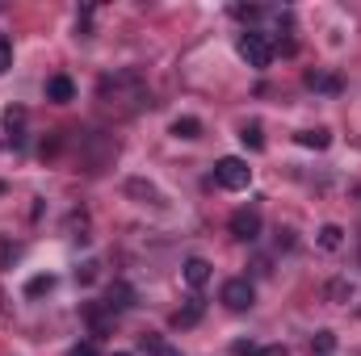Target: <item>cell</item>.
<instances>
[{"instance_id":"obj_1","label":"cell","mask_w":361,"mask_h":356,"mask_svg":"<svg viewBox=\"0 0 361 356\" xmlns=\"http://www.w3.org/2000/svg\"><path fill=\"white\" fill-rule=\"evenodd\" d=\"M214 180H219L223 189L240 193V189H248V184H252V168H248V160L227 155V160H219V164H214Z\"/></svg>"},{"instance_id":"obj_2","label":"cell","mask_w":361,"mask_h":356,"mask_svg":"<svg viewBox=\"0 0 361 356\" xmlns=\"http://www.w3.org/2000/svg\"><path fill=\"white\" fill-rule=\"evenodd\" d=\"M240 55H244V63L248 68H269L273 63V42L261 34V30H248V34H240Z\"/></svg>"},{"instance_id":"obj_3","label":"cell","mask_w":361,"mask_h":356,"mask_svg":"<svg viewBox=\"0 0 361 356\" xmlns=\"http://www.w3.org/2000/svg\"><path fill=\"white\" fill-rule=\"evenodd\" d=\"M219 298H223V306H227V310H248V306L257 302V289H252V281H248V276H231V281L223 285V293H219Z\"/></svg>"},{"instance_id":"obj_4","label":"cell","mask_w":361,"mask_h":356,"mask_svg":"<svg viewBox=\"0 0 361 356\" xmlns=\"http://www.w3.org/2000/svg\"><path fill=\"white\" fill-rule=\"evenodd\" d=\"M227 227H231V235H235V239L252 243V239L261 235V210H257V205H244V210H235V214H231V222H227Z\"/></svg>"},{"instance_id":"obj_5","label":"cell","mask_w":361,"mask_h":356,"mask_svg":"<svg viewBox=\"0 0 361 356\" xmlns=\"http://www.w3.org/2000/svg\"><path fill=\"white\" fill-rule=\"evenodd\" d=\"M130 306H135V289H130L126 281H114L109 293H105V310L118 314V310H130Z\"/></svg>"},{"instance_id":"obj_6","label":"cell","mask_w":361,"mask_h":356,"mask_svg":"<svg viewBox=\"0 0 361 356\" xmlns=\"http://www.w3.org/2000/svg\"><path fill=\"white\" fill-rule=\"evenodd\" d=\"M47 101H55V105L76 101V84H72V76H51V80H47Z\"/></svg>"},{"instance_id":"obj_7","label":"cell","mask_w":361,"mask_h":356,"mask_svg":"<svg viewBox=\"0 0 361 356\" xmlns=\"http://www.w3.org/2000/svg\"><path fill=\"white\" fill-rule=\"evenodd\" d=\"M185 281H189L193 289H202V285L210 281V260H202V256H189V260H185Z\"/></svg>"},{"instance_id":"obj_8","label":"cell","mask_w":361,"mask_h":356,"mask_svg":"<svg viewBox=\"0 0 361 356\" xmlns=\"http://www.w3.org/2000/svg\"><path fill=\"white\" fill-rule=\"evenodd\" d=\"M332 143L328 130H298V147H311V151H324Z\"/></svg>"},{"instance_id":"obj_9","label":"cell","mask_w":361,"mask_h":356,"mask_svg":"<svg viewBox=\"0 0 361 356\" xmlns=\"http://www.w3.org/2000/svg\"><path fill=\"white\" fill-rule=\"evenodd\" d=\"M307 89L315 92H341V80L328 76V72H307Z\"/></svg>"},{"instance_id":"obj_10","label":"cell","mask_w":361,"mask_h":356,"mask_svg":"<svg viewBox=\"0 0 361 356\" xmlns=\"http://www.w3.org/2000/svg\"><path fill=\"white\" fill-rule=\"evenodd\" d=\"M197 319H202V302L193 298V302H189L185 310H177V314H173V327H193Z\"/></svg>"},{"instance_id":"obj_11","label":"cell","mask_w":361,"mask_h":356,"mask_svg":"<svg viewBox=\"0 0 361 356\" xmlns=\"http://www.w3.org/2000/svg\"><path fill=\"white\" fill-rule=\"evenodd\" d=\"M202 134V122L197 117H177L173 122V139H197Z\"/></svg>"},{"instance_id":"obj_12","label":"cell","mask_w":361,"mask_h":356,"mask_svg":"<svg viewBox=\"0 0 361 356\" xmlns=\"http://www.w3.org/2000/svg\"><path fill=\"white\" fill-rule=\"evenodd\" d=\"M240 139H244V147H252V151H265V134H261V122H248V126L240 130Z\"/></svg>"},{"instance_id":"obj_13","label":"cell","mask_w":361,"mask_h":356,"mask_svg":"<svg viewBox=\"0 0 361 356\" xmlns=\"http://www.w3.org/2000/svg\"><path fill=\"white\" fill-rule=\"evenodd\" d=\"M21 126H25V109H4V130L13 134V139H21Z\"/></svg>"},{"instance_id":"obj_14","label":"cell","mask_w":361,"mask_h":356,"mask_svg":"<svg viewBox=\"0 0 361 356\" xmlns=\"http://www.w3.org/2000/svg\"><path fill=\"white\" fill-rule=\"evenodd\" d=\"M341 243H345V231H341V227H332V222H328V227H324V231H319V248H328V252H336V248H341Z\"/></svg>"},{"instance_id":"obj_15","label":"cell","mask_w":361,"mask_h":356,"mask_svg":"<svg viewBox=\"0 0 361 356\" xmlns=\"http://www.w3.org/2000/svg\"><path fill=\"white\" fill-rule=\"evenodd\" d=\"M51 289H55V276H30V281H25V293H30V298H42V293H51Z\"/></svg>"},{"instance_id":"obj_16","label":"cell","mask_w":361,"mask_h":356,"mask_svg":"<svg viewBox=\"0 0 361 356\" xmlns=\"http://www.w3.org/2000/svg\"><path fill=\"white\" fill-rule=\"evenodd\" d=\"M143 348H147L152 356H180L177 348H169V344H164V340H156V336H143Z\"/></svg>"},{"instance_id":"obj_17","label":"cell","mask_w":361,"mask_h":356,"mask_svg":"<svg viewBox=\"0 0 361 356\" xmlns=\"http://www.w3.org/2000/svg\"><path fill=\"white\" fill-rule=\"evenodd\" d=\"M8 68H13V42H8V38L0 34V76H4Z\"/></svg>"},{"instance_id":"obj_18","label":"cell","mask_w":361,"mask_h":356,"mask_svg":"<svg viewBox=\"0 0 361 356\" xmlns=\"http://www.w3.org/2000/svg\"><path fill=\"white\" fill-rule=\"evenodd\" d=\"M311 348H315V352H324V356H328V352H332V348H336V336H332V331H319Z\"/></svg>"},{"instance_id":"obj_19","label":"cell","mask_w":361,"mask_h":356,"mask_svg":"<svg viewBox=\"0 0 361 356\" xmlns=\"http://www.w3.org/2000/svg\"><path fill=\"white\" fill-rule=\"evenodd\" d=\"M89 323H92V331H97V336H105V331H109V319H105L97 306H89Z\"/></svg>"},{"instance_id":"obj_20","label":"cell","mask_w":361,"mask_h":356,"mask_svg":"<svg viewBox=\"0 0 361 356\" xmlns=\"http://www.w3.org/2000/svg\"><path fill=\"white\" fill-rule=\"evenodd\" d=\"M231 352H235V356H261V348H257V344H248V340H240Z\"/></svg>"},{"instance_id":"obj_21","label":"cell","mask_w":361,"mask_h":356,"mask_svg":"<svg viewBox=\"0 0 361 356\" xmlns=\"http://www.w3.org/2000/svg\"><path fill=\"white\" fill-rule=\"evenodd\" d=\"M76 276H80V281H85V285H89L92 276H97V265H92V260H89V265H85V268H76Z\"/></svg>"},{"instance_id":"obj_22","label":"cell","mask_w":361,"mask_h":356,"mask_svg":"<svg viewBox=\"0 0 361 356\" xmlns=\"http://www.w3.org/2000/svg\"><path fill=\"white\" fill-rule=\"evenodd\" d=\"M261 356H290V348H281V344H269V348H261Z\"/></svg>"},{"instance_id":"obj_23","label":"cell","mask_w":361,"mask_h":356,"mask_svg":"<svg viewBox=\"0 0 361 356\" xmlns=\"http://www.w3.org/2000/svg\"><path fill=\"white\" fill-rule=\"evenodd\" d=\"M68 356H97V348H92V344H76Z\"/></svg>"},{"instance_id":"obj_24","label":"cell","mask_w":361,"mask_h":356,"mask_svg":"<svg viewBox=\"0 0 361 356\" xmlns=\"http://www.w3.org/2000/svg\"><path fill=\"white\" fill-rule=\"evenodd\" d=\"M114 356H130V352H114Z\"/></svg>"}]
</instances>
